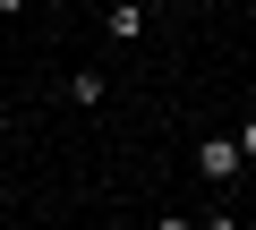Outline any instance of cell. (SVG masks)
Segmentation results:
<instances>
[{
  "instance_id": "obj_1",
  "label": "cell",
  "mask_w": 256,
  "mask_h": 230,
  "mask_svg": "<svg viewBox=\"0 0 256 230\" xmlns=\"http://www.w3.org/2000/svg\"><path fill=\"white\" fill-rule=\"evenodd\" d=\"M239 162H248V154H239V128H230V137H196V179H205V188L239 179Z\"/></svg>"
},
{
  "instance_id": "obj_2",
  "label": "cell",
  "mask_w": 256,
  "mask_h": 230,
  "mask_svg": "<svg viewBox=\"0 0 256 230\" xmlns=\"http://www.w3.org/2000/svg\"><path fill=\"white\" fill-rule=\"evenodd\" d=\"M146 34V9H137V0H120V9H111V43H137Z\"/></svg>"
},
{
  "instance_id": "obj_3",
  "label": "cell",
  "mask_w": 256,
  "mask_h": 230,
  "mask_svg": "<svg viewBox=\"0 0 256 230\" xmlns=\"http://www.w3.org/2000/svg\"><path fill=\"white\" fill-rule=\"evenodd\" d=\"M68 102H86V111H94V102H102V68H77V77H68Z\"/></svg>"
},
{
  "instance_id": "obj_4",
  "label": "cell",
  "mask_w": 256,
  "mask_h": 230,
  "mask_svg": "<svg viewBox=\"0 0 256 230\" xmlns=\"http://www.w3.org/2000/svg\"><path fill=\"white\" fill-rule=\"evenodd\" d=\"M239 154L256 162V111H248V120H239Z\"/></svg>"
},
{
  "instance_id": "obj_5",
  "label": "cell",
  "mask_w": 256,
  "mask_h": 230,
  "mask_svg": "<svg viewBox=\"0 0 256 230\" xmlns=\"http://www.w3.org/2000/svg\"><path fill=\"white\" fill-rule=\"evenodd\" d=\"M18 9H34V0H0V17H18Z\"/></svg>"
},
{
  "instance_id": "obj_6",
  "label": "cell",
  "mask_w": 256,
  "mask_h": 230,
  "mask_svg": "<svg viewBox=\"0 0 256 230\" xmlns=\"http://www.w3.org/2000/svg\"><path fill=\"white\" fill-rule=\"evenodd\" d=\"M52 9H60V0H52Z\"/></svg>"
},
{
  "instance_id": "obj_7",
  "label": "cell",
  "mask_w": 256,
  "mask_h": 230,
  "mask_svg": "<svg viewBox=\"0 0 256 230\" xmlns=\"http://www.w3.org/2000/svg\"><path fill=\"white\" fill-rule=\"evenodd\" d=\"M137 9H146V0H137Z\"/></svg>"
}]
</instances>
